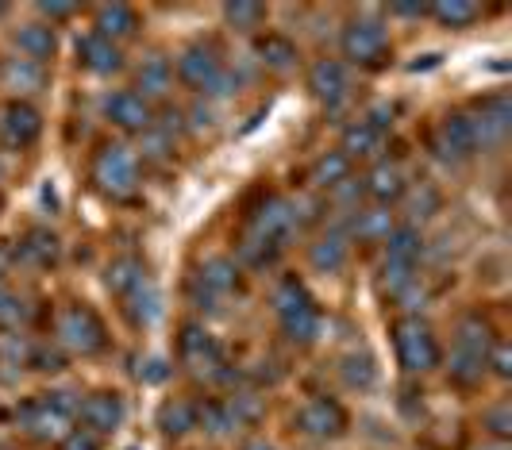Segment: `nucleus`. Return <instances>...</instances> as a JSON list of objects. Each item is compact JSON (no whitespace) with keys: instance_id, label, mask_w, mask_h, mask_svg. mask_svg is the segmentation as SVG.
<instances>
[{"instance_id":"nucleus-11","label":"nucleus","mask_w":512,"mask_h":450,"mask_svg":"<svg viewBox=\"0 0 512 450\" xmlns=\"http://www.w3.org/2000/svg\"><path fill=\"white\" fill-rule=\"evenodd\" d=\"M432 150H436V158L451 162V166L474 158V154H478V135H474L470 116H462V112L443 116L436 124V131H432Z\"/></svg>"},{"instance_id":"nucleus-9","label":"nucleus","mask_w":512,"mask_h":450,"mask_svg":"<svg viewBox=\"0 0 512 450\" xmlns=\"http://www.w3.org/2000/svg\"><path fill=\"white\" fill-rule=\"evenodd\" d=\"M239 262L228 258V254H216V258H208L201 262V270L193 274L189 281V300L197 304V308H220V300H228L231 293H239Z\"/></svg>"},{"instance_id":"nucleus-17","label":"nucleus","mask_w":512,"mask_h":450,"mask_svg":"<svg viewBox=\"0 0 512 450\" xmlns=\"http://www.w3.org/2000/svg\"><path fill=\"white\" fill-rule=\"evenodd\" d=\"M308 89H312V97L320 100V104L339 108L343 100L351 97V74H347V66L339 58H320L308 70Z\"/></svg>"},{"instance_id":"nucleus-32","label":"nucleus","mask_w":512,"mask_h":450,"mask_svg":"<svg viewBox=\"0 0 512 450\" xmlns=\"http://www.w3.org/2000/svg\"><path fill=\"white\" fill-rule=\"evenodd\" d=\"M197 427H205L208 435H228L239 427V420H235L228 400H205V404H197Z\"/></svg>"},{"instance_id":"nucleus-5","label":"nucleus","mask_w":512,"mask_h":450,"mask_svg":"<svg viewBox=\"0 0 512 450\" xmlns=\"http://www.w3.org/2000/svg\"><path fill=\"white\" fill-rule=\"evenodd\" d=\"M393 350H397V362L405 374H428L443 362L436 331L420 316H401L393 324Z\"/></svg>"},{"instance_id":"nucleus-46","label":"nucleus","mask_w":512,"mask_h":450,"mask_svg":"<svg viewBox=\"0 0 512 450\" xmlns=\"http://www.w3.org/2000/svg\"><path fill=\"white\" fill-rule=\"evenodd\" d=\"M77 12V4H39V16L47 20H70Z\"/></svg>"},{"instance_id":"nucleus-39","label":"nucleus","mask_w":512,"mask_h":450,"mask_svg":"<svg viewBox=\"0 0 512 450\" xmlns=\"http://www.w3.org/2000/svg\"><path fill=\"white\" fill-rule=\"evenodd\" d=\"M27 366L39 370V374H62L66 370V354L58 347H51V343H39V347H31V354H27Z\"/></svg>"},{"instance_id":"nucleus-37","label":"nucleus","mask_w":512,"mask_h":450,"mask_svg":"<svg viewBox=\"0 0 512 450\" xmlns=\"http://www.w3.org/2000/svg\"><path fill=\"white\" fill-rule=\"evenodd\" d=\"M31 320V304L12 289H0V331H20Z\"/></svg>"},{"instance_id":"nucleus-16","label":"nucleus","mask_w":512,"mask_h":450,"mask_svg":"<svg viewBox=\"0 0 512 450\" xmlns=\"http://www.w3.org/2000/svg\"><path fill=\"white\" fill-rule=\"evenodd\" d=\"M220 70H224V58H220V50L212 47V43H193V47L181 50V58H178L181 85L208 93V85L220 77Z\"/></svg>"},{"instance_id":"nucleus-44","label":"nucleus","mask_w":512,"mask_h":450,"mask_svg":"<svg viewBox=\"0 0 512 450\" xmlns=\"http://www.w3.org/2000/svg\"><path fill=\"white\" fill-rule=\"evenodd\" d=\"M62 450H101V435L77 427V431H70V435L62 439Z\"/></svg>"},{"instance_id":"nucleus-43","label":"nucleus","mask_w":512,"mask_h":450,"mask_svg":"<svg viewBox=\"0 0 512 450\" xmlns=\"http://www.w3.org/2000/svg\"><path fill=\"white\" fill-rule=\"evenodd\" d=\"M486 366H493V374L505 377V381H509V377H512V347H509V343H501V339H497V343L489 347Z\"/></svg>"},{"instance_id":"nucleus-31","label":"nucleus","mask_w":512,"mask_h":450,"mask_svg":"<svg viewBox=\"0 0 512 450\" xmlns=\"http://www.w3.org/2000/svg\"><path fill=\"white\" fill-rule=\"evenodd\" d=\"M135 81H139V97H166L170 93V81H174V70H170V62L162 58V54H151L143 66H139V74H135Z\"/></svg>"},{"instance_id":"nucleus-24","label":"nucleus","mask_w":512,"mask_h":450,"mask_svg":"<svg viewBox=\"0 0 512 450\" xmlns=\"http://www.w3.org/2000/svg\"><path fill=\"white\" fill-rule=\"evenodd\" d=\"M139 31V12L131 4H101L97 8V35L120 43V39H131Z\"/></svg>"},{"instance_id":"nucleus-23","label":"nucleus","mask_w":512,"mask_h":450,"mask_svg":"<svg viewBox=\"0 0 512 450\" xmlns=\"http://www.w3.org/2000/svg\"><path fill=\"white\" fill-rule=\"evenodd\" d=\"M347 258H351V243H347L343 231L320 235V239L312 243V250H308V262H312L320 274H339V270L347 266Z\"/></svg>"},{"instance_id":"nucleus-26","label":"nucleus","mask_w":512,"mask_h":450,"mask_svg":"<svg viewBox=\"0 0 512 450\" xmlns=\"http://www.w3.org/2000/svg\"><path fill=\"white\" fill-rule=\"evenodd\" d=\"M382 147H385L382 131H374L366 120H355V124L343 131V147H339V154H343L347 162H355V158H374Z\"/></svg>"},{"instance_id":"nucleus-41","label":"nucleus","mask_w":512,"mask_h":450,"mask_svg":"<svg viewBox=\"0 0 512 450\" xmlns=\"http://www.w3.org/2000/svg\"><path fill=\"white\" fill-rule=\"evenodd\" d=\"M4 77H12V85H16V89H24V93H31L35 85H43V66H35V62H27V58H20V66L4 70Z\"/></svg>"},{"instance_id":"nucleus-28","label":"nucleus","mask_w":512,"mask_h":450,"mask_svg":"<svg viewBox=\"0 0 512 450\" xmlns=\"http://www.w3.org/2000/svg\"><path fill=\"white\" fill-rule=\"evenodd\" d=\"M16 47L24 50L27 62L43 66V62H47V58L54 54V47H58V39H54V27L51 24H27L24 31H16Z\"/></svg>"},{"instance_id":"nucleus-49","label":"nucleus","mask_w":512,"mask_h":450,"mask_svg":"<svg viewBox=\"0 0 512 450\" xmlns=\"http://www.w3.org/2000/svg\"><path fill=\"white\" fill-rule=\"evenodd\" d=\"M208 124H212L208 108H193V127H208Z\"/></svg>"},{"instance_id":"nucleus-42","label":"nucleus","mask_w":512,"mask_h":450,"mask_svg":"<svg viewBox=\"0 0 512 450\" xmlns=\"http://www.w3.org/2000/svg\"><path fill=\"white\" fill-rule=\"evenodd\" d=\"M231 412H235V420H239V427L243 424H255L258 416H262V400L255 397V393H235V397H228Z\"/></svg>"},{"instance_id":"nucleus-45","label":"nucleus","mask_w":512,"mask_h":450,"mask_svg":"<svg viewBox=\"0 0 512 450\" xmlns=\"http://www.w3.org/2000/svg\"><path fill=\"white\" fill-rule=\"evenodd\" d=\"M139 377H143V381H151V385H158V381H166V377H170V366H166L162 358H147V366L139 370Z\"/></svg>"},{"instance_id":"nucleus-50","label":"nucleus","mask_w":512,"mask_h":450,"mask_svg":"<svg viewBox=\"0 0 512 450\" xmlns=\"http://www.w3.org/2000/svg\"><path fill=\"white\" fill-rule=\"evenodd\" d=\"M239 450H278V447H274V443H266V439H247Z\"/></svg>"},{"instance_id":"nucleus-6","label":"nucleus","mask_w":512,"mask_h":450,"mask_svg":"<svg viewBox=\"0 0 512 450\" xmlns=\"http://www.w3.org/2000/svg\"><path fill=\"white\" fill-rule=\"evenodd\" d=\"M420 254H424V239L412 224H401L389 231L385 239V266L382 281L393 297H401L405 289H412L416 281V266H420Z\"/></svg>"},{"instance_id":"nucleus-48","label":"nucleus","mask_w":512,"mask_h":450,"mask_svg":"<svg viewBox=\"0 0 512 450\" xmlns=\"http://www.w3.org/2000/svg\"><path fill=\"white\" fill-rule=\"evenodd\" d=\"M12 262H16V258H12V247H8V243H0V277L8 274V266H12Z\"/></svg>"},{"instance_id":"nucleus-33","label":"nucleus","mask_w":512,"mask_h":450,"mask_svg":"<svg viewBox=\"0 0 512 450\" xmlns=\"http://www.w3.org/2000/svg\"><path fill=\"white\" fill-rule=\"evenodd\" d=\"M428 16L443 27H470L482 16V8L470 0H443V4H428Z\"/></svg>"},{"instance_id":"nucleus-27","label":"nucleus","mask_w":512,"mask_h":450,"mask_svg":"<svg viewBox=\"0 0 512 450\" xmlns=\"http://www.w3.org/2000/svg\"><path fill=\"white\" fill-rule=\"evenodd\" d=\"M139 281H147V270H143V262H139L135 254L112 258L108 270H104V285H108V293H116V297H128Z\"/></svg>"},{"instance_id":"nucleus-10","label":"nucleus","mask_w":512,"mask_h":450,"mask_svg":"<svg viewBox=\"0 0 512 450\" xmlns=\"http://www.w3.org/2000/svg\"><path fill=\"white\" fill-rule=\"evenodd\" d=\"M339 47H343V58H351L355 66H382L389 58V35L378 20H347Z\"/></svg>"},{"instance_id":"nucleus-34","label":"nucleus","mask_w":512,"mask_h":450,"mask_svg":"<svg viewBox=\"0 0 512 450\" xmlns=\"http://www.w3.org/2000/svg\"><path fill=\"white\" fill-rule=\"evenodd\" d=\"M258 58L270 70H289V66H297V47L285 35H266V39H258Z\"/></svg>"},{"instance_id":"nucleus-20","label":"nucleus","mask_w":512,"mask_h":450,"mask_svg":"<svg viewBox=\"0 0 512 450\" xmlns=\"http://www.w3.org/2000/svg\"><path fill=\"white\" fill-rule=\"evenodd\" d=\"M12 258L24 262V266H35V270H51L54 262L62 258V243L51 227H31L24 239L12 247Z\"/></svg>"},{"instance_id":"nucleus-2","label":"nucleus","mask_w":512,"mask_h":450,"mask_svg":"<svg viewBox=\"0 0 512 450\" xmlns=\"http://www.w3.org/2000/svg\"><path fill=\"white\" fill-rule=\"evenodd\" d=\"M74 416H77V400L74 393H39L20 404L16 420L24 427L27 439L35 443H62L70 431H74Z\"/></svg>"},{"instance_id":"nucleus-30","label":"nucleus","mask_w":512,"mask_h":450,"mask_svg":"<svg viewBox=\"0 0 512 450\" xmlns=\"http://www.w3.org/2000/svg\"><path fill=\"white\" fill-rule=\"evenodd\" d=\"M347 177H351V162H347L339 150L320 154V158L312 162V170H308V181H312L316 189H339Z\"/></svg>"},{"instance_id":"nucleus-12","label":"nucleus","mask_w":512,"mask_h":450,"mask_svg":"<svg viewBox=\"0 0 512 450\" xmlns=\"http://www.w3.org/2000/svg\"><path fill=\"white\" fill-rule=\"evenodd\" d=\"M178 358L193 370V374H216L224 377V350H220V343L208 335L205 327L197 324H185L178 335Z\"/></svg>"},{"instance_id":"nucleus-52","label":"nucleus","mask_w":512,"mask_h":450,"mask_svg":"<svg viewBox=\"0 0 512 450\" xmlns=\"http://www.w3.org/2000/svg\"><path fill=\"white\" fill-rule=\"evenodd\" d=\"M0 77H4V66H0Z\"/></svg>"},{"instance_id":"nucleus-1","label":"nucleus","mask_w":512,"mask_h":450,"mask_svg":"<svg viewBox=\"0 0 512 450\" xmlns=\"http://www.w3.org/2000/svg\"><path fill=\"white\" fill-rule=\"evenodd\" d=\"M293 231H297V204H289L285 197H266L247 220V231L239 239V254L251 266H270L285 250Z\"/></svg>"},{"instance_id":"nucleus-15","label":"nucleus","mask_w":512,"mask_h":450,"mask_svg":"<svg viewBox=\"0 0 512 450\" xmlns=\"http://www.w3.org/2000/svg\"><path fill=\"white\" fill-rule=\"evenodd\" d=\"M85 431H93V435H112L116 427L124 424V397L120 393H89L85 400H77V416Z\"/></svg>"},{"instance_id":"nucleus-53","label":"nucleus","mask_w":512,"mask_h":450,"mask_svg":"<svg viewBox=\"0 0 512 450\" xmlns=\"http://www.w3.org/2000/svg\"><path fill=\"white\" fill-rule=\"evenodd\" d=\"M0 416H4V408H0Z\"/></svg>"},{"instance_id":"nucleus-8","label":"nucleus","mask_w":512,"mask_h":450,"mask_svg":"<svg viewBox=\"0 0 512 450\" xmlns=\"http://www.w3.org/2000/svg\"><path fill=\"white\" fill-rule=\"evenodd\" d=\"M58 343L66 350H74V354H81V358L101 354V350L108 347L104 320L89 304H70V308L58 312Z\"/></svg>"},{"instance_id":"nucleus-22","label":"nucleus","mask_w":512,"mask_h":450,"mask_svg":"<svg viewBox=\"0 0 512 450\" xmlns=\"http://www.w3.org/2000/svg\"><path fill=\"white\" fill-rule=\"evenodd\" d=\"M362 189H366V197L378 200V204H393V200L405 197V170L397 166V162H378L370 174H366V181H362Z\"/></svg>"},{"instance_id":"nucleus-13","label":"nucleus","mask_w":512,"mask_h":450,"mask_svg":"<svg viewBox=\"0 0 512 450\" xmlns=\"http://www.w3.org/2000/svg\"><path fill=\"white\" fill-rule=\"evenodd\" d=\"M39 135H43V116H39L35 104L12 100V104L0 112V143H4V147L24 150V147H31Z\"/></svg>"},{"instance_id":"nucleus-35","label":"nucleus","mask_w":512,"mask_h":450,"mask_svg":"<svg viewBox=\"0 0 512 450\" xmlns=\"http://www.w3.org/2000/svg\"><path fill=\"white\" fill-rule=\"evenodd\" d=\"M339 374H343V381L351 385V389H370L374 381H378V366H374V358L370 354H347L343 362H339Z\"/></svg>"},{"instance_id":"nucleus-18","label":"nucleus","mask_w":512,"mask_h":450,"mask_svg":"<svg viewBox=\"0 0 512 450\" xmlns=\"http://www.w3.org/2000/svg\"><path fill=\"white\" fill-rule=\"evenodd\" d=\"M470 124H474V135H478V150L505 143V135L512 127V100L505 93L486 97L478 104V116H470Z\"/></svg>"},{"instance_id":"nucleus-7","label":"nucleus","mask_w":512,"mask_h":450,"mask_svg":"<svg viewBox=\"0 0 512 450\" xmlns=\"http://www.w3.org/2000/svg\"><path fill=\"white\" fill-rule=\"evenodd\" d=\"M93 185L112 200L131 197L139 185V154L124 143H104L93 158Z\"/></svg>"},{"instance_id":"nucleus-4","label":"nucleus","mask_w":512,"mask_h":450,"mask_svg":"<svg viewBox=\"0 0 512 450\" xmlns=\"http://www.w3.org/2000/svg\"><path fill=\"white\" fill-rule=\"evenodd\" d=\"M493 327L482 320V316H466L459 324V335H455V354H451V381L470 389L486 377V358L489 347H493Z\"/></svg>"},{"instance_id":"nucleus-40","label":"nucleus","mask_w":512,"mask_h":450,"mask_svg":"<svg viewBox=\"0 0 512 450\" xmlns=\"http://www.w3.org/2000/svg\"><path fill=\"white\" fill-rule=\"evenodd\" d=\"M482 427H486L493 439H509L512 435V404L509 400H501V404H493V408H486V416H482Z\"/></svg>"},{"instance_id":"nucleus-36","label":"nucleus","mask_w":512,"mask_h":450,"mask_svg":"<svg viewBox=\"0 0 512 450\" xmlns=\"http://www.w3.org/2000/svg\"><path fill=\"white\" fill-rule=\"evenodd\" d=\"M270 8L266 4H255V0H235V4H224V20H228L235 31H255V27L266 24Z\"/></svg>"},{"instance_id":"nucleus-14","label":"nucleus","mask_w":512,"mask_h":450,"mask_svg":"<svg viewBox=\"0 0 512 450\" xmlns=\"http://www.w3.org/2000/svg\"><path fill=\"white\" fill-rule=\"evenodd\" d=\"M297 427L305 431L308 439H339L347 431V412L343 404L332 397H312L297 412Z\"/></svg>"},{"instance_id":"nucleus-25","label":"nucleus","mask_w":512,"mask_h":450,"mask_svg":"<svg viewBox=\"0 0 512 450\" xmlns=\"http://www.w3.org/2000/svg\"><path fill=\"white\" fill-rule=\"evenodd\" d=\"M197 427V400L189 397H170L162 408H158V431L170 435V439H181Z\"/></svg>"},{"instance_id":"nucleus-38","label":"nucleus","mask_w":512,"mask_h":450,"mask_svg":"<svg viewBox=\"0 0 512 450\" xmlns=\"http://www.w3.org/2000/svg\"><path fill=\"white\" fill-rule=\"evenodd\" d=\"M351 231L366 239V243H378V239H389V231H393V220H389V212H359L355 220H351Z\"/></svg>"},{"instance_id":"nucleus-29","label":"nucleus","mask_w":512,"mask_h":450,"mask_svg":"<svg viewBox=\"0 0 512 450\" xmlns=\"http://www.w3.org/2000/svg\"><path fill=\"white\" fill-rule=\"evenodd\" d=\"M124 312H128V320L135 327H147L158 320L162 304H158V289H154L151 281H139L128 297H124Z\"/></svg>"},{"instance_id":"nucleus-47","label":"nucleus","mask_w":512,"mask_h":450,"mask_svg":"<svg viewBox=\"0 0 512 450\" xmlns=\"http://www.w3.org/2000/svg\"><path fill=\"white\" fill-rule=\"evenodd\" d=\"M389 12H393V16H428V4H393V8H389Z\"/></svg>"},{"instance_id":"nucleus-21","label":"nucleus","mask_w":512,"mask_h":450,"mask_svg":"<svg viewBox=\"0 0 512 450\" xmlns=\"http://www.w3.org/2000/svg\"><path fill=\"white\" fill-rule=\"evenodd\" d=\"M77 58H81V66L89 74H116V70H124V50L116 47L112 39L97 35V31L77 39Z\"/></svg>"},{"instance_id":"nucleus-3","label":"nucleus","mask_w":512,"mask_h":450,"mask_svg":"<svg viewBox=\"0 0 512 450\" xmlns=\"http://www.w3.org/2000/svg\"><path fill=\"white\" fill-rule=\"evenodd\" d=\"M274 308H278V324H282L289 343H297V347L316 343V335H320V324H324V320H320V308H316L312 293L305 289V281L282 277L278 289H274Z\"/></svg>"},{"instance_id":"nucleus-19","label":"nucleus","mask_w":512,"mask_h":450,"mask_svg":"<svg viewBox=\"0 0 512 450\" xmlns=\"http://www.w3.org/2000/svg\"><path fill=\"white\" fill-rule=\"evenodd\" d=\"M104 116L120 131H147L154 124V112H151V100H143L135 89H120L112 97L104 100Z\"/></svg>"},{"instance_id":"nucleus-51","label":"nucleus","mask_w":512,"mask_h":450,"mask_svg":"<svg viewBox=\"0 0 512 450\" xmlns=\"http://www.w3.org/2000/svg\"><path fill=\"white\" fill-rule=\"evenodd\" d=\"M489 450H505V447H489Z\"/></svg>"}]
</instances>
